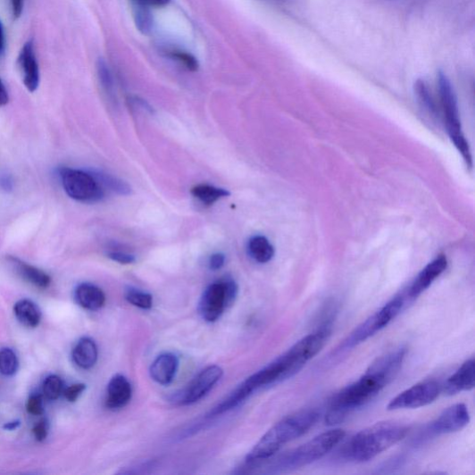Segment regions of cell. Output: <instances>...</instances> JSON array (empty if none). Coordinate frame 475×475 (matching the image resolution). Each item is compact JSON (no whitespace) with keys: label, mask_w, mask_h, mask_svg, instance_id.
Wrapping results in <instances>:
<instances>
[{"label":"cell","mask_w":475,"mask_h":475,"mask_svg":"<svg viewBox=\"0 0 475 475\" xmlns=\"http://www.w3.org/2000/svg\"><path fill=\"white\" fill-rule=\"evenodd\" d=\"M409 430L407 425L398 421L377 422L350 439L345 456L355 462H367L405 438Z\"/></svg>","instance_id":"6da1fadb"},{"label":"cell","mask_w":475,"mask_h":475,"mask_svg":"<svg viewBox=\"0 0 475 475\" xmlns=\"http://www.w3.org/2000/svg\"><path fill=\"white\" fill-rule=\"evenodd\" d=\"M315 410H304L284 418L255 445L247 456V462H256L271 459L278 451L310 431L319 421Z\"/></svg>","instance_id":"7a4b0ae2"},{"label":"cell","mask_w":475,"mask_h":475,"mask_svg":"<svg viewBox=\"0 0 475 475\" xmlns=\"http://www.w3.org/2000/svg\"><path fill=\"white\" fill-rule=\"evenodd\" d=\"M391 383L385 375L369 368L358 381L341 390L331 399L325 416L326 423L342 422L350 413L366 405Z\"/></svg>","instance_id":"3957f363"},{"label":"cell","mask_w":475,"mask_h":475,"mask_svg":"<svg viewBox=\"0 0 475 475\" xmlns=\"http://www.w3.org/2000/svg\"><path fill=\"white\" fill-rule=\"evenodd\" d=\"M346 437L342 429L326 431L299 447L284 454L278 460L275 469L280 471L296 470L310 465L326 456L339 445Z\"/></svg>","instance_id":"277c9868"},{"label":"cell","mask_w":475,"mask_h":475,"mask_svg":"<svg viewBox=\"0 0 475 475\" xmlns=\"http://www.w3.org/2000/svg\"><path fill=\"white\" fill-rule=\"evenodd\" d=\"M438 81L447 133L469 168H471V154L468 142L462 133L456 94L453 85L443 72H439Z\"/></svg>","instance_id":"5b68a950"},{"label":"cell","mask_w":475,"mask_h":475,"mask_svg":"<svg viewBox=\"0 0 475 475\" xmlns=\"http://www.w3.org/2000/svg\"><path fill=\"white\" fill-rule=\"evenodd\" d=\"M404 304H405V297L403 296L393 298L359 327H356L344 341L341 348L343 350L353 348L374 337L377 332L381 331L397 317Z\"/></svg>","instance_id":"8992f818"},{"label":"cell","mask_w":475,"mask_h":475,"mask_svg":"<svg viewBox=\"0 0 475 475\" xmlns=\"http://www.w3.org/2000/svg\"><path fill=\"white\" fill-rule=\"evenodd\" d=\"M60 178L66 195L83 203L99 202L104 198V188L92 173L64 168Z\"/></svg>","instance_id":"52a82bcc"},{"label":"cell","mask_w":475,"mask_h":475,"mask_svg":"<svg viewBox=\"0 0 475 475\" xmlns=\"http://www.w3.org/2000/svg\"><path fill=\"white\" fill-rule=\"evenodd\" d=\"M237 294V284L229 278L209 285L200 302V312L204 320L217 321L226 307L234 302Z\"/></svg>","instance_id":"ba28073f"},{"label":"cell","mask_w":475,"mask_h":475,"mask_svg":"<svg viewBox=\"0 0 475 475\" xmlns=\"http://www.w3.org/2000/svg\"><path fill=\"white\" fill-rule=\"evenodd\" d=\"M442 387L436 381L419 383L403 391L388 404V411L419 409L429 406L439 396Z\"/></svg>","instance_id":"9c48e42d"},{"label":"cell","mask_w":475,"mask_h":475,"mask_svg":"<svg viewBox=\"0 0 475 475\" xmlns=\"http://www.w3.org/2000/svg\"><path fill=\"white\" fill-rule=\"evenodd\" d=\"M470 412L465 404L459 403L445 410L436 419L431 426L430 432L435 435H447L459 432L470 422Z\"/></svg>","instance_id":"30bf717a"},{"label":"cell","mask_w":475,"mask_h":475,"mask_svg":"<svg viewBox=\"0 0 475 475\" xmlns=\"http://www.w3.org/2000/svg\"><path fill=\"white\" fill-rule=\"evenodd\" d=\"M222 376L223 370L219 366H210L202 371L184 392L182 404L189 405L201 400L220 382Z\"/></svg>","instance_id":"8fae6325"},{"label":"cell","mask_w":475,"mask_h":475,"mask_svg":"<svg viewBox=\"0 0 475 475\" xmlns=\"http://www.w3.org/2000/svg\"><path fill=\"white\" fill-rule=\"evenodd\" d=\"M447 268V259L445 255H439L431 263L427 265L416 277L412 283L407 296L409 299H416L427 289L433 282L441 276Z\"/></svg>","instance_id":"7c38bea8"},{"label":"cell","mask_w":475,"mask_h":475,"mask_svg":"<svg viewBox=\"0 0 475 475\" xmlns=\"http://www.w3.org/2000/svg\"><path fill=\"white\" fill-rule=\"evenodd\" d=\"M19 62L23 74V83L29 91H36L40 82V72L33 41L23 45Z\"/></svg>","instance_id":"4fadbf2b"},{"label":"cell","mask_w":475,"mask_h":475,"mask_svg":"<svg viewBox=\"0 0 475 475\" xmlns=\"http://www.w3.org/2000/svg\"><path fill=\"white\" fill-rule=\"evenodd\" d=\"M475 383V362L471 359L464 362L462 366L451 375L443 387V391L446 396H454L462 392L470 391L474 388Z\"/></svg>","instance_id":"5bb4252c"},{"label":"cell","mask_w":475,"mask_h":475,"mask_svg":"<svg viewBox=\"0 0 475 475\" xmlns=\"http://www.w3.org/2000/svg\"><path fill=\"white\" fill-rule=\"evenodd\" d=\"M132 397V388L123 375H115L107 388L106 407L116 411L125 408Z\"/></svg>","instance_id":"9a60e30c"},{"label":"cell","mask_w":475,"mask_h":475,"mask_svg":"<svg viewBox=\"0 0 475 475\" xmlns=\"http://www.w3.org/2000/svg\"><path fill=\"white\" fill-rule=\"evenodd\" d=\"M178 356L172 353H164L153 362L150 374L154 382L166 386L173 382L179 369Z\"/></svg>","instance_id":"2e32d148"},{"label":"cell","mask_w":475,"mask_h":475,"mask_svg":"<svg viewBox=\"0 0 475 475\" xmlns=\"http://www.w3.org/2000/svg\"><path fill=\"white\" fill-rule=\"evenodd\" d=\"M75 298L85 310L97 312L104 305L106 297L101 288L91 283L79 285Z\"/></svg>","instance_id":"e0dca14e"},{"label":"cell","mask_w":475,"mask_h":475,"mask_svg":"<svg viewBox=\"0 0 475 475\" xmlns=\"http://www.w3.org/2000/svg\"><path fill=\"white\" fill-rule=\"evenodd\" d=\"M9 261L18 275L34 285V287L41 289H46L50 287L52 279L43 271L31 266L17 257H10Z\"/></svg>","instance_id":"ac0fdd59"},{"label":"cell","mask_w":475,"mask_h":475,"mask_svg":"<svg viewBox=\"0 0 475 475\" xmlns=\"http://www.w3.org/2000/svg\"><path fill=\"white\" fill-rule=\"evenodd\" d=\"M73 361L77 366L89 370L98 361V346L91 338H82L73 350Z\"/></svg>","instance_id":"d6986e66"},{"label":"cell","mask_w":475,"mask_h":475,"mask_svg":"<svg viewBox=\"0 0 475 475\" xmlns=\"http://www.w3.org/2000/svg\"><path fill=\"white\" fill-rule=\"evenodd\" d=\"M14 314L17 320L29 328H36L41 321L39 307L28 299L20 300L14 305Z\"/></svg>","instance_id":"ffe728a7"},{"label":"cell","mask_w":475,"mask_h":475,"mask_svg":"<svg viewBox=\"0 0 475 475\" xmlns=\"http://www.w3.org/2000/svg\"><path fill=\"white\" fill-rule=\"evenodd\" d=\"M248 251L256 262L266 264L274 257L275 249L264 236H254L248 243Z\"/></svg>","instance_id":"44dd1931"},{"label":"cell","mask_w":475,"mask_h":475,"mask_svg":"<svg viewBox=\"0 0 475 475\" xmlns=\"http://www.w3.org/2000/svg\"><path fill=\"white\" fill-rule=\"evenodd\" d=\"M192 195L205 205H212L219 200L229 197L230 193L225 188L201 184L192 188Z\"/></svg>","instance_id":"7402d4cb"},{"label":"cell","mask_w":475,"mask_h":475,"mask_svg":"<svg viewBox=\"0 0 475 475\" xmlns=\"http://www.w3.org/2000/svg\"><path fill=\"white\" fill-rule=\"evenodd\" d=\"M92 174L97 179L102 187L108 188L109 191L124 196H129L132 193L131 187L121 179L104 172H92Z\"/></svg>","instance_id":"603a6c76"},{"label":"cell","mask_w":475,"mask_h":475,"mask_svg":"<svg viewBox=\"0 0 475 475\" xmlns=\"http://www.w3.org/2000/svg\"><path fill=\"white\" fill-rule=\"evenodd\" d=\"M414 89L421 105L430 113L437 115L438 108L429 86L423 80L419 79L415 83Z\"/></svg>","instance_id":"cb8c5ba5"},{"label":"cell","mask_w":475,"mask_h":475,"mask_svg":"<svg viewBox=\"0 0 475 475\" xmlns=\"http://www.w3.org/2000/svg\"><path fill=\"white\" fill-rule=\"evenodd\" d=\"M19 368L16 354L10 348L0 350V373L5 376L14 375Z\"/></svg>","instance_id":"d4e9b609"},{"label":"cell","mask_w":475,"mask_h":475,"mask_svg":"<svg viewBox=\"0 0 475 475\" xmlns=\"http://www.w3.org/2000/svg\"><path fill=\"white\" fill-rule=\"evenodd\" d=\"M43 393L47 399H58L63 393L62 379L57 375L46 377L43 385Z\"/></svg>","instance_id":"484cf974"},{"label":"cell","mask_w":475,"mask_h":475,"mask_svg":"<svg viewBox=\"0 0 475 475\" xmlns=\"http://www.w3.org/2000/svg\"><path fill=\"white\" fill-rule=\"evenodd\" d=\"M127 301L141 310H151L153 306V296L150 294L136 289H129L126 293Z\"/></svg>","instance_id":"4316f807"},{"label":"cell","mask_w":475,"mask_h":475,"mask_svg":"<svg viewBox=\"0 0 475 475\" xmlns=\"http://www.w3.org/2000/svg\"><path fill=\"white\" fill-rule=\"evenodd\" d=\"M135 21L137 28L142 33L147 34L153 27V19L148 8L137 6L135 12Z\"/></svg>","instance_id":"83f0119b"},{"label":"cell","mask_w":475,"mask_h":475,"mask_svg":"<svg viewBox=\"0 0 475 475\" xmlns=\"http://www.w3.org/2000/svg\"><path fill=\"white\" fill-rule=\"evenodd\" d=\"M98 75L101 81V84L104 90L109 95H112L113 92V83L112 79L110 74L109 68L104 61L100 60L98 62Z\"/></svg>","instance_id":"f1b7e54d"},{"label":"cell","mask_w":475,"mask_h":475,"mask_svg":"<svg viewBox=\"0 0 475 475\" xmlns=\"http://www.w3.org/2000/svg\"><path fill=\"white\" fill-rule=\"evenodd\" d=\"M171 56L179 61L189 71H196L198 69L197 60L191 54L183 52L173 51L171 52Z\"/></svg>","instance_id":"f546056e"},{"label":"cell","mask_w":475,"mask_h":475,"mask_svg":"<svg viewBox=\"0 0 475 475\" xmlns=\"http://www.w3.org/2000/svg\"><path fill=\"white\" fill-rule=\"evenodd\" d=\"M27 410L32 415H42L44 413L42 396L39 395L30 396L27 403Z\"/></svg>","instance_id":"4dcf8cb0"},{"label":"cell","mask_w":475,"mask_h":475,"mask_svg":"<svg viewBox=\"0 0 475 475\" xmlns=\"http://www.w3.org/2000/svg\"><path fill=\"white\" fill-rule=\"evenodd\" d=\"M108 257L117 263L123 265L133 264L136 261V257L133 254L125 252H111L108 254Z\"/></svg>","instance_id":"1f68e13d"},{"label":"cell","mask_w":475,"mask_h":475,"mask_svg":"<svg viewBox=\"0 0 475 475\" xmlns=\"http://www.w3.org/2000/svg\"><path fill=\"white\" fill-rule=\"evenodd\" d=\"M85 389L86 386L84 384H77L71 386L67 389L63 390V395L68 401L75 402L85 391Z\"/></svg>","instance_id":"d6a6232c"},{"label":"cell","mask_w":475,"mask_h":475,"mask_svg":"<svg viewBox=\"0 0 475 475\" xmlns=\"http://www.w3.org/2000/svg\"><path fill=\"white\" fill-rule=\"evenodd\" d=\"M33 433L38 441H44L49 434V423L46 420H42L37 423L33 429Z\"/></svg>","instance_id":"836d02e7"},{"label":"cell","mask_w":475,"mask_h":475,"mask_svg":"<svg viewBox=\"0 0 475 475\" xmlns=\"http://www.w3.org/2000/svg\"><path fill=\"white\" fill-rule=\"evenodd\" d=\"M226 257L221 253L213 254L209 260V268L212 271H219L225 265Z\"/></svg>","instance_id":"e575fe53"},{"label":"cell","mask_w":475,"mask_h":475,"mask_svg":"<svg viewBox=\"0 0 475 475\" xmlns=\"http://www.w3.org/2000/svg\"><path fill=\"white\" fill-rule=\"evenodd\" d=\"M137 6L145 8L162 7L169 4L171 0H133Z\"/></svg>","instance_id":"d590c367"},{"label":"cell","mask_w":475,"mask_h":475,"mask_svg":"<svg viewBox=\"0 0 475 475\" xmlns=\"http://www.w3.org/2000/svg\"><path fill=\"white\" fill-rule=\"evenodd\" d=\"M12 16L15 20L21 16L23 11V0H11Z\"/></svg>","instance_id":"8d00e7d4"},{"label":"cell","mask_w":475,"mask_h":475,"mask_svg":"<svg viewBox=\"0 0 475 475\" xmlns=\"http://www.w3.org/2000/svg\"><path fill=\"white\" fill-rule=\"evenodd\" d=\"M8 103H9V93L2 79H0V106H4L8 104Z\"/></svg>","instance_id":"74e56055"},{"label":"cell","mask_w":475,"mask_h":475,"mask_svg":"<svg viewBox=\"0 0 475 475\" xmlns=\"http://www.w3.org/2000/svg\"><path fill=\"white\" fill-rule=\"evenodd\" d=\"M0 187H2L5 191H12L13 188V182L10 176L2 175L0 176Z\"/></svg>","instance_id":"f35d334b"},{"label":"cell","mask_w":475,"mask_h":475,"mask_svg":"<svg viewBox=\"0 0 475 475\" xmlns=\"http://www.w3.org/2000/svg\"><path fill=\"white\" fill-rule=\"evenodd\" d=\"M6 39L5 32L2 21H0V54L5 51Z\"/></svg>","instance_id":"ab89813d"},{"label":"cell","mask_w":475,"mask_h":475,"mask_svg":"<svg viewBox=\"0 0 475 475\" xmlns=\"http://www.w3.org/2000/svg\"><path fill=\"white\" fill-rule=\"evenodd\" d=\"M19 425H20V421H12V422H9V423L5 424L4 429L9 430V431H12V430L16 429Z\"/></svg>","instance_id":"60d3db41"}]
</instances>
